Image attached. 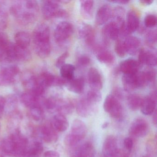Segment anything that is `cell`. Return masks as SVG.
Instances as JSON below:
<instances>
[{"label":"cell","instance_id":"ab89813d","mask_svg":"<svg viewBox=\"0 0 157 157\" xmlns=\"http://www.w3.org/2000/svg\"><path fill=\"white\" fill-rule=\"evenodd\" d=\"M81 141L78 138L73 136L72 134H68L64 139V143L66 146L69 147H74L77 146Z\"/></svg>","mask_w":157,"mask_h":157},{"label":"cell","instance_id":"7bdbcfd3","mask_svg":"<svg viewBox=\"0 0 157 157\" xmlns=\"http://www.w3.org/2000/svg\"><path fill=\"white\" fill-rule=\"evenodd\" d=\"M157 18L153 14H148L145 17L144 20L145 25L148 28H152L156 25Z\"/></svg>","mask_w":157,"mask_h":157},{"label":"cell","instance_id":"83f0119b","mask_svg":"<svg viewBox=\"0 0 157 157\" xmlns=\"http://www.w3.org/2000/svg\"><path fill=\"white\" fill-rule=\"evenodd\" d=\"M140 21L136 13L133 11H130L127 15V29L129 34L136 32L139 27Z\"/></svg>","mask_w":157,"mask_h":157},{"label":"cell","instance_id":"ee69618b","mask_svg":"<svg viewBox=\"0 0 157 157\" xmlns=\"http://www.w3.org/2000/svg\"><path fill=\"white\" fill-rule=\"evenodd\" d=\"M157 41V32L151 31L147 33L146 36V41L147 45L153 46Z\"/></svg>","mask_w":157,"mask_h":157},{"label":"cell","instance_id":"9f6ffc18","mask_svg":"<svg viewBox=\"0 0 157 157\" xmlns=\"http://www.w3.org/2000/svg\"><path fill=\"white\" fill-rule=\"evenodd\" d=\"M108 124H108V123H107V122H105V123H104V124H103L102 126V128H106L108 127Z\"/></svg>","mask_w":157,"mask_h":157},{"label":"cell","instance_id":"cb8c5ba5","mask_svg":"<svg viewBox=\"0 0 157 157\" xmlns=\"http://www.w3.org/2000/svg\"><path fill=\"white\" fill-rule=\"evenodd\" d=\"M127 54L134 55L136 54L140 46V41L137 37L128 36L124 41Z\"/></svg>","mask_w":157,"mask_h":157},{"label":"cell","instance_id":"60d3db41","mask_svg":"<svg viewBox=\"0 0 157 157\" xmlns=\"http://www.w3.org/2000/svg\"><path fill=\"white\" fill-rule=\"evenodd\" d=\"M143 72L147 85L153 84L156 79V71L152 69H149L144 71Z\"/></svg>","mask_w":157,"mask_h":157},{"label":"cell","instance_id":"816d5d0a","mask_svg":"<svg viewBox=\"0 0 157 157\" xmlns=\"http://www.w3.org/2000/svg\"><path fill=\"white\" fill-rule=\"evenodd\" d=\"M44 157H60V155L56 151L48 150L45 152Z\"/></svg>","mask_w":157,"mask_h":157},{"label":"cell","instance_id":"4dcf8cb0","mask_svg":"<svg viewBox=\"0 0 157 157\" xmlns=\"http://www.w3.org/2000/svg\"><path fill=\"white\" fill-rule=\"evenodd\" d=\"M97 59L103 64L106 65H111L115 61V57L110 51L105 50L104 48H97Z\"/></svg>","mask_w":157,"mask_h":157},{"label":"cell","instance_id":"ac0fdd59","mask_svg":"<svg viewBox=\"0 0 157 157\" xmlns=\"http://www.w3.org/2000/svg\"><path fill=\"white\" fill-rule=\"evenodd\" d=\"M113 10L110 5L105 4L101 6L97 10L95 17L97 25H102L108 21L113 15Z\"/></svg>","mask_w":157,"mask_h":157},{"label":"cell","instance_id":"8fae6325","mask_svg":"<svg viewBox=\"0 0 157 157\" xmlns=\"http://www.w3.org/2000/svg\"><path fill=\"white\" fill-rule=\"evenodd\" d=\"M102 33L105 43H108L109 40L117 41L120 36L119 25L115 21L110 22L104 26Z\"/></svg>","mask_w":157,"mask_h":157},{"label":"cell","instance_id":"6da1fadb","mask_svg":"<svg viewBox=\"0 0 157 157\" xmlns=\"http://www.w3.org/2000/svg\"><path fill=\"white\" fill-rule=\"evenodd\" d=\"M10 11L18 22L23 25H28L36 20L39 7L36 1H18L14 2L12 5Z\"/></svg>","mask_w":157,"mask_h":157},{"label":"cell","instance_id":"b9f144b4","mask_svg":"<svg viewBox=\"0 0 157 157\" xmlns=\"http://www.w3.org/2000/svg\"><path fill=\"white\" fill-rule=\"evenodd\" d=\"M30 109H31V114L34 120L38 121L42 119L43 111L40 105L34 106Z\"/></svg>","mask_w":157,"mask_h":157},{"label":"cell","instance_id":"d590c367","mask_svg":"<svg viewBox=\"0 0 157 157\" xmlns=\"http://www.w3.org/2000/svg\"><path fill=\"white\" fill-rule=\"evenodd\" d=\"M142 98L138 94H132L127 97V102L128 106L130 110L136 111L140 108Z\"/></svg>","mask_w":157,"mask_h":157},{"label":"cell","instance_id":"e575fe53","mask_svg":"<svg viewBox=\"0 0 157 157\" xmlns=\"http://www.w3.org/2000/svg\"><path fill=\"white\" fill-rule=\"evenodd\" d=\"M15 44L21 47L28 48L31 42V38L28 33L20 32L15 36Z\"/></svg>","mask_w":157,"mask_h":157},{"label":"cell","instance_id":"4316f807","mask_svg":"<svg viewBox=\"0 0 157 157\" xmlns=\"http://www.w3.org/2000/svg\"><path fill=\"white\" fill-rule=\"evenodd\" d=\"M74 105L69 100L57 99L56 110L59 113L66 115L71 114L73 112Z\"/></svg>","mask_w":157,"mask_h":157},{"label":"cell","instance_id":"ffe728a7","mask_svg":"<svg viewBox=\"0 0 157 157\" xmlns=\"http://www.w3.org/2000/svg\"><path fill=\"white\" fill-rule=\"evenodd\" d=\"M138 62L133 59H128L121 62L120 70L124 74H133L138 72L139 68Z\"/></svg>","mask_w":157,"mask_h":157},{"label":"cell","instance_id":"d6986e66","mask_svg":"<svg viewBox=\"0 0 157 157\" xmlns=\"http://www.w3.org/2000/svg\"><path fill=\"white\" fill-rule=\"evenodd\" d=\"M71 134L82 140L87 135L88 129L85 123L78 119H75L72 123Z\"/></svg>","mask_w":157,"mask_h":157},{"label":"cell","instance_id":"836d02e7","mask_svg":"<svg viewBox=\"0 0 157 157\" xmlns=\"http://www.w3.org/2000/svg\"><path fill=\"white\" fill-rule=\"evenodd\" d=\"M75 67L71 64H65L60 68L61 77L67 81L74 78Z\"/></svg>","mask_w":157,"mask_h":157},{"label":"cell","instance_id":"52a82bcc","mask_svg":"<svg viewBox=\"0 0 157 157\" xmlns=\"http://www.w3.org/2000/svg\"><path fill=\"white\" fill-rule=\"evenodd\" d=\"M22 84L28 92L32 93L38 97L43 95L45 91V89L39 85L37 78L30 72H26L24 75Z\"/></svg>","mask_w":157,"mask_h":157},{"label":"cell","instance_id":"44dd1931","mask_svg":"<svg viewBox=\"0 0 157 157\" xmlns=\"http://www.w3.org/2000/svg\"><path fill=\"white\" fill-rule=\"evenodd\" d=\"M41 136L44 140L48 143L56 141L58 136L56 131L53 127L52 124H47L42 127Z\"/></svg>","mask_w":157,"mask_h":157},{"label":"cell","instance_id":"11a10c76","mask_svg":"<svg viewBox=\"0 0 157 157\" xmlns=\"http://www.w3.org/2000/svg\"><path fill=\"white\" fill-rule=\"evenodd\" d=\"M153 116H152V123L154 124H157V110H155L154 111V113H152Z\"/></svg>","mask_w":157,"mask_h":157},{"label":"cell","instance_id":"1f68e13d","mask_svg":"<svg viewBox=\"0 0 157 157\" xmlns=\"http://www.w3.org/2000/svg\"><path fill=\"white\" fill-rule=\"evenodd\" d=\"M80 12L82 16L87 20H90L92 17L93 11L94 1L82 0L80 1Z\"/></svg>","mask_w":157,"mask_h":157},{"label":"cell","instance_id":"8d00e7d4","mask_svg":"<svg viewBox=\"0 0 157 157\" xmlns=\"http://www.w3.org/2000/svg\"><path fill=\"white\" fill-rule=\"evenodd\" d=\"M43 151V147L41 143L36 142L29 150H27L25 156L27 157H39Z\"/></svg>","mask_w":157,"mask_h":157},{"label":"cell","instance_id":"f546056e","mask_svg":"<svg viewBox=\"0 0 157 157\" xmlns=\"http://www.w3.org/2000/svg\"><path fill=\"white\" fill-rule=\"evenodd\" d=\"M67 86L68 90L71 92L80 94L84 90V79L81 78L73 79L67 82Z\"/></svg>","mask_w":157,"mask_h":157},{"label":"cell","instance_id":"f907efd6","mask_svg":"<svg viewBox=\"0 0 157 157\" xmlns=\"http://www.w3.org/2000/svg\"><path fill=\"white\" fill-rule=\"evenodd\" d=\"M6 104V101L5 98L0 95V118L3 116Z\"/></svg>","mask_w":157,"mask_h":157},{"label":"cell","instance_id":"bcb514c9","mask_svg":"<svg viewBox=\"0 0 157 157\" xmlns=\"http://www.w3.org/2000/svg\"><path fill=\"white\" fill-rule=\"evenodd\" d=\"M69 56L67 52H65L62 54L57 59L56 63V66L57 67L60 68L62 66L65 64V61Z\"/></svg>","mask_w":157,"mask_h":157},{"label":"cell","instance_id":"5bb4252c","mask_svg":"<svg viewBox=\"0 0 157 157\" xmlns=\"http://www.w3.org/2000/svg\"><path fill=\"white\" fill-rule=\"evenodd\" d=\"M78 36L88 45H92L94 43L95 34L91 26L87 24H82L78 30Z\"/></svg>","mask_w":157,"mask_h":157},{"label":"cell","instance_id":"7402d4cb","mask_svg":"<svg viewBox=\"0 0 157 157\" xmlns=\"http://www.w3.org/2000/svg\"><path fill=\"white\" fill-rule=\"evenodd\" d=\"M138 62L139 65L153 67L157 64V57L151 52L141 49L139 55Z\"/></svg>","mask_w":157,"mask_h":157},{"label":"cell","instance_id":"484cf974","mask_svg":"<svg viewBox=\"0 0 157 157\" xmlns=\"http://www.w3.org/2000/svg\"><path fill=\"white\" fill-rule=\"evenodd\" d=\"M51 124L56 131L58 132H64L69 127V122L67 117L64 115L60 113L54 116Z\"/></svg>","mask_w":157,"mask_h":157},{"label":"cell","instance_id":"9c48e42d","mask_svg":"<svg viewBox=\"0 0 157 157\" xmlns=\"http://www.w3.org/2000/svg\"><path fill=\"white\" fill-rule=\"evenodd\" d=\"M128 132L135 137H144L148 133V124L144 118H136L130 124Z\"/></svg>","mask_w":157,"mask_h":157},{"label":"cell","instance_id":"6f0895ef","mask_svg":"<svg viewBox=\"0 0 157 157\" xmlns=\"http://www.w3.org/2000/svg\"><path fill=\"white\" fill-rule=\"evenodd\" d=\"M143 157H148L147 156H146H146H143Z\"/></svg>","mask_w":157,"mask_h":157},{"label":"cell","instance_id":"f1b7e54d","mask_svg":"<svg viewBox=\"0 0 157 157\" xmlns=\"http://www.w3.org/2000/svg\"><path fill=\"white\" fill-rule=\"evenodd\" d=\"M13 56L14 61H27L31 59V52L28 48L21 47L15 44L13 47Z\"/></svg>","mask_w":157,"mask_h":157},{"label":"cell","instance_id":"681fc988","mask_svg":"<svg viewBox=\"0 0 157 157\" xmlns=\"http://www.w3.org/2000/svg\"><path fill=\"white\" fill-rule=\"evenodd\" d=\"M112 95L116 98L117 100H121L124 97L123 91L121 89L118 88H115L113 90Z\"/></svg>","mask_w":157,"mask_h":157},{"label":"cell","instance_id":"7dc6e473","mask_svg":"<svg viewBox=\"0 0 157 157\" xmlns=\"http://www.w3.org/2000/svg\"><path fill=\"white\" fill-rule=\"evenodd\" d=\"M90 58L86 56H81L78 59V64L81 67H86L90 64Z\"/></svg>","mask_w":157,"mask_h":157},{"label":"cell","instance_id":"3957f363","mask_svg":"<svg viewBox=\"0 0 157 157\" xmlns=\"http://www.w3.org/2000/svg\"><path fill=\"white\" fill-rule=\"evenodd\" d=\"M28 140L20 132H16L4 140L1 148L5 154L14 157H25L27 151Z\"/></svg>","mask_w":157,"mask_h":157},{"label":"cell","instance_id":"d6a6232c","mask_svg":"<svg viewBox=\"0 0 157 157\" xmlns=\"http://www.w3.org/2000/svg\"><path fill=\"white\" fill-rule=\"evenodd\" d=\"M39 98L32 93L27 92L22 94L21 100L26 107L31 108L39 105Z\"/></svg>","mask_w":157,"mask_h":157},{"label":"cell","instance_id":"8992f818","mask_svg":"<svg viewBox=\"0 0 157 157\" xmlns=\"http://www.w3.org/2000/svg\"><path fill=\"white\" fill-rule=\"evenodd\" d=\"M103 108L105 112L114 119H120L123 116L122 105L119 100L112 94H109L106 96L104 102Z\"/></svg>","mask_w":157,"mask_h":157},{"label":"cell","instance_id":"7c38bea8","mask_svg":"<svg viewBox=\"0 0 157 157\" xmlns=\"http://www.w3.org/2000/svg\"><path fill=\"white\" fill-rule=\"evenodd\" d=\"M157 103V93L152 92L149 96L142 99L140 109L142 113L145 115L152 114L156 110Z\"/></svg>","mask_w":157,"mask_h":157},{"label":"cell","instance_id":"603a6c76","mask_svg":"<svg viewBox=\"0 0 157 157\" xmlns=\"http://www.w3.org/2000/svg\"><path fill=\"white\" fill-rule=\"evenodd\" d=\"M37 79L39 85L46 90L48 87L56 86L58 77L50 72H44L41 73Z\"/></svg>","mask_w":157,"mask_h":157},{"label":"cell","instance_id":"ba28073f","mask_svg":"<svg viewBox=\"0 0 157 157\" xmlns=\"http://www.w3.org/2000/svg\"><path fill=\"white\" fill-rule=\"evenodd\" d=\"M73 33V26L70 23L61 22L57 25L55 30V40L58 43H64L71 36Z\"/></svg>","mask_w":157,"mask_h":157},{"label":"cell","instance_id":"f5cc1de1","mask_svg":"<svg viewBox=\"0 0 157 157\" xmlns=\"http://www.w3.org/2000/svg\"><path fill=\"white\" fill-rule=\"evenodd\" d=\"M153 2V1L152 0H140V2L142 5H145V6L150 5Z\"/></svg>","mask_w":157,"mask_h":157},{"label":"cell","instance_id":"9a60e30c","mask_svg":"<svg viewBox=\"0 0 157 157\" xmlns=\"http://www.w3.org/2000/svg\"><path fill=\"white\" fill-rule=\"evenodd\" d=\"M94 145L91 142L88 141L75 149L72 152L71 157H94Z\"/></svg>","mask_w":157,"mask_h":157},{"label":"cell","instance_id":"2e32d148","mask_svg":"<svg viewBox=\"0 0 157 157\" xmlns=\"http://www.w3.org/2000/svg\"><path fill=\"white\" fill-rule=\"evenodd\" d=\"M88 81L92 90L100 91L102 88L103 82L101 76L98 70L92 67L88 71Z\"/></svg>","mask_w":157,"mask_h":157},{"label":"cell","instance_id":"f6af8a7d","mask_svg":"<svg viewBox=\"0 0 157 157\" xmlns=\"http://www.w3.org/2000/svg\"><path fill=\"white\" fill-rule=\"evenodd\" d=\"M7 24V15L6 12L0 7V30L4 29Z\"/></svg>","mask_w":157,"mask_h":157},{"label":"cell","instance_id":"e0dca14e","mask_svg":"<svg viewBox=\"0 0 157 157\" xmlns=\"http://www.w3.org/2000/svg\"><path fill=\"white\" fill-rule=\"evenodd\" d=\"M122 80L124 89L126 92L140 89L138 72L133 74H124Z\"/></svg>","mask_w":157,"mask_h":157},{"label":"cell","instance_id":"74e56055","mask_svg":"<svg viewBox=\"0 0 157 157\" xmlns=\"http://www.w3.org/2000/svg\"><path fill=\"white\" fill-rule=\"evenodd\" d=\"M85 98L92 103L96 104L101 100V94L100 91L91 89L87 93Z\"/></svg>","mask_w":157,"mask_h":157},{"label":"cell","instance_id":"db71d44e","mask_svg":"<svg viewBox=\"0 0 157 157\" xmlns=\"http://www.w3.org/2000/svg\"><path fill=\"white\" fill-rule=\"evenodd\" d=\"M109 2L121 4H126L129 2V1H126V0H115V1H111Z\"/></svg>","mask_w":157,"mask_h":157},{"label":"cell","instance_id":"f35d334b","mask_svg":"<svg viewBox=\"0 0 157 157\" xmlns=\"http://www.w3.org/2000/svg\"><path fill=\"white\" fill-rule=\"evenodd\" d=\"M114 48L116 53L120 57H124L126 55V50L124 45V41L117 39Z\"/></svg>","mask_w":157,"mask_h":157},{"label":"cell","instance_id":"d4e9b609","mask_svg":"<svg viewBox=\"0 0 157 157\" xmlns=\"http://www.w3.org/2000/svg\"><path fill=\"white\" fill-rule=\"evenodd\" d=\"M11 44L7 36L0 33V61H8V53Z\"/></svg>","mask_w":157,"mask_h":157},{"label":"cell","instance_id":"277c9868","mask_svg":"<svg viewBox=\"0 0 157 157\" xmlns=\"http://www.w3.org/2000/svg\"><path fill=\"white\" fill-rule=\"evenodd\" d=\"M104 157H128L127 151L120 148L117 139L114 136H109L105 140L102 147Z\"/></svg>","mask_w":157,"mask_h":157},{"label":"cell","instance_id":"5b68a950","mask_svg":"<svg viewBox=\"0 0 157 157\" xmlns=\"http://www.w3.org/2000/svg\"><path fill=\"white\" fill-rule=\"evenodd\" d=\"M43 16L47 20L54 18H66L68 13L66 11L60 9L59 1H45L42 6Z\"/></svg>","mask_w":157,"mask_h":157},{"label":"cell","instance_id":"4fadbf2b","mask_svg":"<svg viewBox=\"0 0 157 157\" xmlns=\"http://www.w3.org/2000/svg\"><path fill=\"white\" fill-rule=\"evenodd\" d=\"M95 104L88 101L85 97L82 98L76 104V111L80 116L87 117L91 116L94 113Z\"/></svg>","mask_w":157,"mask_h":157},{"label":"cell","instance_id":"30bf717a","mask_svg":"<svg viewBox=\"0 0 157 157\" xmlns=\"http://www.w3.org/2000/svg\"><path fill=\"white\" fill-rule=\"evenodd\" d=\"M20 72V69L15 66L5 67L0 70V86H6L14 82Z\"/></svg>","mask_w":157,"mask_h":157},{"label":"cell","instance_id":"c3c4849f","mask_svg":"<svg viewBox=\"0 0 157 157\" xmlns=\"http://www.w3.org/2000/svg\"><path fill=\"white\" fill-rule=\"evenodd\" d=\"M124 148L128 152H130L133 147V140L131 137H126L124 140Z\"/></svg>","mask_w":157,"mask_h":157},{"label":"cell","instance_id":"7a4b0ae2","mask_svg":"<svg viewBox=\"0 0 157 157\" xmlns=\"http://www.w3.org/2000/svg\"><path fill=\"white\" fill-rule=\"evenodd\" d=\"M50 29L45 24L38 25L33 35L34 46L36 53L41 58L47 57L51 51Z\"/></svg>","mask_w":157,"mask_h":157}]
</instances>
